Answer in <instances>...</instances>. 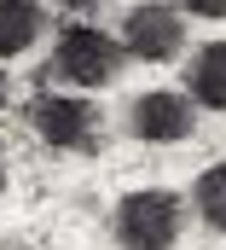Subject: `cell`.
<instances>
[{"label": "cell", "mask_w": 226, "mask_h": 250, "mask_svg": "<svg viewBox=\"0 0 226 250\" xmlns=\"http://www.w3.org/2000/svg\"><path fill=\"white\" fill-rule=\"evenodd\" d=\"M116 239L128 250H169L180 239V198L174 192H128L116 204Z\"/></svg>", "instance_id": "obj_1"}, {"label": "cell", "mask_w": 226, "mask_h": 250, "mask_svg": "<svg viewBox=\"0 0 226 250\" xmlns=\"http://www.w3.org/2000/svg\"><path fill=\"white\" fill-rule=\"evenodd\" d=\"M116 70H122V41H111L105 29L93 23H70L58 35V76L75 82V87H105Z\"/></svg>", "instance_id": "obj_2"}, {"label": "cell", "mask_w": 226, "mask_h": 250, "mask_svg": "<svg viewBox=\"0 0 226 250\" xmlns=\"http://www.w3.org/2000/svg\"><path fill=\"white\" fill-rule=\"evenodd\" d=\"M29 128H35L47 146L70 151V146H87V140H93L99 111H93L81 93H41V99L29 105Z\"/></svg>", "instance_id": "obj_3"}, {"label": "cell", "mask_w": 226, "mask_h": 250, "mask_svg": "<svg viewBox=\"0 0 226 250\" xmlns=\"http://www.w3.org/2000/svg\"><path fill=\"white\" fill-rule=\"evenodd\" d=\"M122 47L133 59H145V64H163V59H174L186 47V23H180L174 6H157V0L151 6H133L128 23H122Z\"/></svg>", "instance_id": "obj_4"}, {"label": "cell", "mask_w": 226, "mask_h": 250, "mask_svg": "<svg viewBox=\"0 0 226 250\" xmlns=\"http://www.w3.org/2000/svg\"><path fill=\"white\" fill-rule=\"evenodd\" d=\"M133 134L151 140V146L191 140V99H180V93H169V87L139 93V99H133Z\"/></svg>", "instance_id": "obj_5"}, {"label": "cell", "mask_w": 226, "mask_h": 250, "mask_svg": "<svg viewBox=\"0 0 226 250\" xmlns=\"http://www.w3.org/2000/svg\"><path fill=\"white\" fill-rule=\"evenodd\" d=\"M47 29L35 0H0V59H18L23 47H35V35Z\"/></svg>", "instance_id": "obj_6"}, {"label": "cell", "mask_w": 226, "mask_h": 250, "mask_svg": "<svg viewBox=\"0 0 226 250\" xmlns=\"http://www.w3.org/2000/svg\"><path fill=\"white\" fill-rule=\"evenodd\" d=\"M191 99L209 105V111H226V41H209L197 59H191Z\"/></svg>", "instance_id": "obj_7"}, {"label": "cell", "mask_w": 226, "mask_h": 250, "mask_svg": "<svg viewBox=\"0 0 226 250\" xmlns=\"http://www.w3.org/2000/svg\"><path fill=\"white\" fill-rule=\"evenodd\" d=\"M197 209H203V221L215 233H226V163H215V169L197 175Z\"/></svg>", "instance_id": "obj_8"}, {"label": "cell", "mask_w": 226, "mask_h": 250, "mask_svg": "<svg viewBox=\"0 0 226 250\" xmlns=\"http://www.w3.org/2000/svg\"><path fill=\"white\" fill-rule=\"evenodd\" d=\"M186 12H197V18H226V0H180Z\"/></svg>", "instance_id": "obj_9"}, {"label": "cell", "mask_w": 226, "mask_h": 250, "mask_svg": "<svg viewBox=\"0 0 226 250\" xmlns=\"http://www.w3.org/2000/svg\"><path fill=\"white\" fill-rule=\"evenodd\" d=\"M0 105H6V76H0Z\"/></svg>", "instance_id": "obj_10"}, {"label": "cell", "mask_w": 226, "mask_h": 250, "mask_svg": "<svg viewBox=\"0 0 226 250\" xmlns=\"http://www.w3.org/2000/svg\"><path fill=\"white\" fill-rule=\"evenodd\" d=\"M70 6H99V0H70Z\"/></svg>", "instance_id": "obj_11"}, {"label": "cell", "mask_w": 226, "mask_h": 250, "mask_svg": "<svg viewBox=\"0 0 226 250\" xmlns=\"http://www.w3.org/2000/svg\"><path fill=\"white\" fill-rule=\"evenodd\" d=\"M0 187H6V157H0Z\"/></svg>", "instance_id": "obj_12"}]
</instances>
